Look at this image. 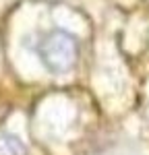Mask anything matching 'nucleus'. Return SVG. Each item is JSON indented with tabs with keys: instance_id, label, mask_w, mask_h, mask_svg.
Instances as JSON below:
<instances>
[{
	"instance_id": "f03ea898",
	"label": "nucleus",
	"mask_w": 149,
	"mask_h": 155,
	"mask_svg": "<svg viewBox=\"0 0 149 155\" xmlns=\"http://www.w3.org/2000/svg\"><path fill=\"white\" fill-rule=\"evenodd\" d=\"M0 155H27V149L17 137L0 134Z\"/></svg>"
},
{
	"instance_id": "f257e3e1",
	"label": "nucleus",
	"mask_w": 149,
	"mask_h": 155,
	"mask_svg": "<svg viewBox=\"0 0 149 155\" xmlns=\"http://www.w3.org/2000/svg\"><path fill=\"white\" fill-rule=\"evenodd\" d=\"M37 54L44 62V66L54 74L68 72L77 64L79 58V41L77 37L62 31L54 29L39 39L37 44Z\"/></svg>"
}]
</instances>
